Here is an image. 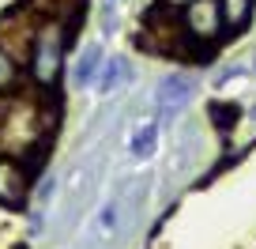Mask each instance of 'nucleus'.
I'll return each instance as SVG.
<instances>
[{
    "label": "nucleus",
    "mask_w": 256,
    "mask_h": 249,
    "mask_svg": "<svg viewBox=\"0 0 256 249\" xmlns=\"http://www.w3.org/2000/svg\"><path fill=\"white\" fill-rule=\"evenodd\" d=\"M68 27L64 23H53V19H42L38 31H34V42H30V57H26V65H30V76L42 91H53L56 80L64 72V38Z\"/></svg>",
    "instance_id": "1"
},
{
    "label": "nucleus",
    "mask_w": 256,
    "mask_h": 249,
    "mask_svg": "<svg viewBox=\"0 0 256 249\" xmlns=\"http://www.w3.org/2000/svg\"><path fill=\"white\" fill-rule=\"evenodd\" d=\"M38 23L42 19L34 16L30 8H19V12H12V16H4L0 19V49L12 57V61H26L30 57V42H34V31H38Z\"/></svg>",
    "instance_id": "2"
},
{
    "label": "nucleus",
    "mask_w": 256,
    "mask_h": 249,
    "mask_svg": "<svg viewBox=\"0 0 256 249\" xmlns=\"http://www.w3.org/2000/svg\"><path fill=\"white\" fill-rule=\"evenodd\" d=\"M181 23L192 42H215L222 31V4L218 0H192L181 12Z\"/></svg>",
    "instance_id": "3"
},
{
    "label": "nucleus",
    "mask_w": 256,
    "mask_h": 249,
    "mask_svg": "<svg viewBox=\"0 0 256 249\" xmlns=\"http://www.w3.org/2000/svg\"><path fill=\"white\" fill-rule=\"evenodd\" d=\"M30 196V170L12 155H0V204L19 211Z\"/></svg>",
    "instance_id": "4"
},
{
    "label": "nucleus",
    "mask_w": 256,
    "mask_h": 249,
    "mask_svg": "<svg viewBox=\"0 0 256 249\" xmlns=\"http://www.w3.org/2000/svg\"><path fill=\"white\" fill-rule=\"evenodd\" d=\"M188 98H192V83H188V76H181V72L166 76V80L158 83V91H154V110H158V121L177 117V113L188 106Z\"/></svg>",
    "instance_id": "5"
},
{
    "label": "nucleus",
    "mask_w": 256,
    "mask_h": 249,
    "mask_svg": "<svg viewBox=\"0 0 256 249\" xmlns=\"http://www.w3.org/2000/svg\"><path fill=\"white\" fill-rule=\"evenodd\" d=\"M23 4H26L38 19H53V23H64V27H68V19L80 16L87 0H23Z\"/></svg>",
    "instance_id": "6"
},
{
    "label": "nucleus",
    "mask_w": 256,
    "mask_h": 249,
    "mask_svg": "<svg viewBox=\"0 0 256 249\" xmlns=\"http://www.w3.org/2000/svg\"><path fill=\"white\" fill-rule=\"evenodd\" d=\"M98 72H102V49H98V46H87V49H83V53H80V61H76V83H80V87H83V83H90V80H98Z\"/></svg>",
    "instance_id": "7"
},
{
    "label": "nucleus",
    "mask_w": 256,
    "mask_h": 249,
    "mask_svg": "<svg viewBox=\"0 0 256 249\" xmlns=\"http://www.w3.org/2000/svg\"><path fill=\"white\" fill-rule=\"evenodd\" d=\"M128 61H120V57H113V61H102V72H98V91L102 95H110V91H117V83L128 80Z\"/></svg>",
    "instance_id": "8"
},
{
    "label": "nucleus",
    "mask_w": 256,
    "mask_h": 249,
    "mask_svg": "<svg viewBox=\"0 0 256 249\" xmlns=\"http://www.w3.org/2000/svg\"><path fill=\"white\" fill-rule=\"evenodd\" d=\"M222 4V27L226 31H241L252 19V0H218Z\"/></svg>",
    "instance_id": "9"
},
{
    "label": "nucleus",
    "mask_w": 256,
    "mask_h": 249,
    "mask_svg": "<svg viewBox=\"0 0 256 249\" xmlns=\"http://www.w3.org/2000/svg\"><path fill=\"white\" fill-rule=\"evenodd\" d=\"M154 144H158V125H154V121H144V125L132 132V155H136V159H147V155L154 151Z\"/></svg>",
    "instance_id": "10"
},
{
    "label": "nucleus",
    "mask_w": 256,
    "mask_h": 249,
    "mask_svg": "<svg viewBox=\"0 0 256 249\" xmlns=\"http://www.w3.org/2000/svg\"><path fill=\"white\" fill-rule=\"evenodd\" d=\"M12 83H16V61H12V57L0 49V91L12 87Z\"/></svg>",
    "instance_id": "11"
},
{
    "label": "nucleus",
    "mask_w": 256,
    "mask_h": 249,
    "mask_svg": "<svg viewBox=\"0 0 256 249\" xmlns=\"http://www.w3.org/2000/svg\"><path fill=\"white\" fill-rule=\"evenodd\" d=\"M211 113H215V117H222V129H230V125H234L230 117H238V110H234V106H211Z\"/></svg>",
    "instance_id": "12"
},
{
    "label": "nucleus",
    "mask_w": 256,
    "mask_h": 249,
    "mask_svg": "<svg viewBox=\"0 0 256 249\" xmlns=\"http://www.w3.org/2000/svg\"><path fill=\"white\" fill-rule=\"evenodd\" d=\"M192 0H162V8H170V12H184Z\"/></svg>",
    "instance_id": "13"
},
{
    "label": "nucleus",
    "mask_w": 256,
    "mask_h": 249,
    "mask_svg": "<svg viewBox=\"0 0 256 249\" xmlns=\"http://www.w3.org/2000/svg\"><path fill=\"white\" fill-rule=\"evenodd\" d=\"M110 4H113V0H110Z\"/></svg>",
    "instance_id": "14"
}]
</instances>
